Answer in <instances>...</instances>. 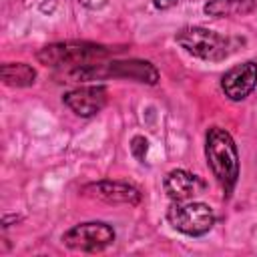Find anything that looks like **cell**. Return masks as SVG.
Here are the masks:
<instances>
[{"instance_id":"obj_1","label":"cell","mask_w":257,"mask_h":257,"mask_svg":"<svg viewBox=\"0 0 257 257\" xmlns=\"http://www.w3.org/2000/svg\"><path fill=\"white\" fill-rule=\"evenodd\" d=\"M205 157L213 177L229 197L239 179V151L231 133L221 126H211L205 135Z\"/></svg>"},{"instance_id":"obj_2","label":"cell","mask_w":257,"mask_h":257,"mask_svg":"<svg viewBox=\"0 0 257 257\" xmlns=\"http://www.w3.org/2000/svg\"><path fill=\"white\" fill-rule=\"evenodd\" d=\"M68 78V82H86V80H100V78H128L145 84H157L159 82V70L149 60H112L106 64H82L66 70L62 74Z\"/></svg>"},{"instance_id":"obj_3","label":"cell","mask_w":257,"mask_h":257,"mask_svg":"<svg viewBox=\"0 0 257 257\" xmlns=\"http://www.w3.org/2000/svg\"><path fill=\"white\" fill-rule=\"evenodd\" d=\"M175 40L189 54H193L201 60H211V62L229 58L243 44V38L223 36L205 26H185L177 32Z\"/></svg>"},{"instance_id":"obj_4","label":"cell","mask_w":257,"mask_h":257,"mask_svg":"<svg viewBox=\"0 0 257 257\" xmlns=\"http://www.w3.org/2000/svg\"><path fill=\"white\" fill-rule=\"evenodd\" d=\"M116 50L104 44L96 42H86V40H64V42H52L42 46L36 52V58L40 64L46 66H82V64H92L102 58H108Z\"/></svg>"},{"instance_id":"obj_5","label":"cell","mask_w":257,"mask_h":257,"mask_svg":"<svg viewBox=\"0 0 257 257\" xmlns=\"http://www.w3.org/2000/svg\"><path fill=\"white\" fill-rule=\"evenodd\" d=\"M167 221L173 225V229L189 237H201L213 229L215 213L207 203L201 201H173V205L167 209Z\"/></svg>"},{"instance_id":"obj_6","label":"cell","mask_w":257,"mask_h":257,"mask_svg":"<svg viewBox=\"0 0 257 257\" xmlns=\"http://www.w3.org/2000/svg\"><path fill=\"white\" fill-rule=\"evenodd\" d=\"M114 229L104 221H86L70 227L62 235V243L72 251L98 253L114 243Z\"/></svg>"},{"instance_id":"obj_7","label":"cell","mask_w":257,"mask_h":257,"mask_svg":"<svg viewBox=\"0 0 257 257\" xmlns=\"http://www.w3.org/2000/svg\"><path fill=\"white\" fill-rule=\"evenodd\" d=\"M257 86V62L247 60L229 68L221 78V88L225 96L233 102L245 100Z\"/></svg>"},{"instance_id":"obj_8","label":"cell","mask_w":257,"mask_h":257,"mask_svg":"<svg viewBox=\"0 0 257 257\" xmlns=\"http://www.w3.org/2000/svg\"><path fill=\"white\" fill-rule=\"evenodd\" d=\"M106 98H108V90L104 84H88V86H80V88L64 92L62 102L74 114L88 118L104 108Z\"/></svg>"},{"instance_id":"obj_9","label":"cell","mask_w":257,"mask_h":257,"mask_svg":"<svg viewBox=\"0 0 257 257\" xmlns=\"http://www.w3.org/2000/svg\"><path fill=\"white\" fill-rule=\"evenodd\" d=\"M82 193L86 197L104 201V203H122V205H139L141 203V191L135 185L120 183V181H96L82 187Z\"/></svg>"},{"instance_id":"obj_10","label":"cell","mask_w":257,"mask_h":257,"mask_svg":"<svg viewBox=\"0 0 257 257\" xmlns=\"http://www.w3.org/2000/svg\"><path fill=\"white\" fill-rule=\"evenodd\" d=\"M163 187L171 201L183 203V201H193V197L205 189V183L197 175L185 169H173L171 173H167Z\"/></svg>"},{"instance_id":"obj_11","label":"cell","mask_w":257,"mask_h":257,"mask_svg":"<svg viewBox=\"0 0 257 257\" xmlns=\"http://www.w3.org/2000/svg\"><path fill=\"white\" fill-rule=\"evenodd\" d=\"M257 8L255 0H207L205 14L213 18H225V16H245L251 14Z\"/></svg>"},{"instance_id":"obj_12","label":"cell","mask_w":257,"mask_h":257,"mask_svg":"<svg viewBox=\"0 0 257 257\" xmlns=\"http://www.w3.org/2000/svg\"><path fill=\"white\" fill-rule=\"evenodd\" d=\"M0 76H2V82L6 86L24 88V86H32L34 84L36 70L26 62H6L0 68Z\"/></svg>"},{"instance_id":"obj_13","label":"cell","mask_w":257,"mask_h":257,"mask_svg":"<svg viewBox=\"0 0 257 257\" xmlns=\"http://www.w3.org/2000/svg\"><path fill=\"white\" fill-rule=\"evenodd\" d=\"M147 151H149V141L143 135H137L131 139V153L139 163H145L147 159Z\"/></svg>"},{"instance_id":"obj_14","label":"cell","mask_w":257,"mask_h":257,"mask_svg":"<svg viewBox=\"0 0 257 257\" xmlns=\"http://www.w3.org/2000/svg\"><path fill=\"white\" fill-rule=\"evenodd\" d=\"M177 2H179V0H153L155 8H159V10H169V8H173Z\"/></svg>"}]
</instances>
